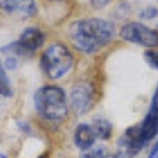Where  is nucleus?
Segmentation results:
<instances>
[{"mask_svg": "<svg viewBox=\"0 0 158 158\" xmlns=\"http://www.w3.org/2000/svg\"><path fill=\"white\" fill-rule=\"evenodd\" d=\"M115 37V27L104 19L90 17L71 23L69 38L78 52L92 54L110 44Z\"/></svg>", "mask_w": 158, "mask_h": 158, "instance_id": "1", "label": "nucleus"}, {"mask_svg": "<svg viewBox=\"0 0 158 158\" xmlns=\"http://www.w3.org/2000/svg\"><path fill=\"white\" fill-rule=\"evenodd\" d=\"M36 111L46 120L58 121L66 117L69 107L66 94L58 86H44L34 94Z\"/></svg>", "mask_w": 158, "mask_h": 158, "instance_id": "2", "label": "nucleus"}, {"mask_svg": "<svg viewBox=\"0 0 158 158\" xmlns=\"http://www.w3.org/2000/svg\"><path fill=\"white\" fill-rule=\"evenodd\" d=\"M73 54L63 44H52L49 45L41 57V66L46 75L57 81L70 71L73 67Z\"/></svg>", "mask_w": 158, "mask_h": 158, "instance_id": "3", "label": "nucleus"}, {"mask_svg": "<svg viewBox=\"0 0 158 158\" xmlns=\"http://www.w3.org/2000/svg\"><path fill=\"white\" fill-rule=\"evenodd\" d=\"M44 41H45V36L40 29L27 28L17 41L12 42L8 46H4L3 52L13 54L16 57H29L33 56L44 45Z\"/></svg>", "mask_w": 158, "mask_h": 158, "instance_id": "4", "label": "nucleus"}, {"mask_svg": "<svg viewBox=\"0 0 158 158\" xmlns=\"http://www.w3.org/2000/svg\"><path fill=\"white\" fill-rule=\"evenodd\" d=\"M120 36L128 42L141 46H158V29H152L141 23H128L120 31Z\"/></svg>", "mask_w": 158, "mask_h": 158, "instance_id": "5", "label": "nucleus"}, {"mask_svg": "<svg viewBox=\"0 0 158 158\" xmlns=\"http://www.w3.org/2000/svg\"><path fill=\"white\" fill-rule=\"evenodd\" d=\"M70 103L73 110L78 115H83L87 111H90L95 103L92 86L87 82H78L71 90Z\"/></svg>", "mask_w": 158, "mask_h": 158, "instance_id": "6", "label": "nucleus"}, {"mask_svg": "<svg viewBox=\"0 0 158 158\" xmlns=\"http://www.w3.org/2000/svg\"><path fill=\"white\" fill-rule=\"evenodd\" d=\"M0 9L24 19L32 17L37 13V6L34 0H0Z\"/></svg>", "mask_w": 158, "mask_h": 158, "instance_id": "7", "label": "nucleus"}, {"mask_svg": "<svg viewBox=\"0 0 158 158\" xmlns=\"http://www.w3.org/2000/svg\"><path fill=\"white\" fill-rule=\"evenodd\" d=\"M96 141V136L92 127L88 124H79L74 132V142L78 149L86 152L91 149Z\"/></svg>", "mask_w": 158, "mask_h": 158, "instance_id": "8", "label": "nucleus"}, {"mask_svg": "<svg viewBox=\"0 0 158 158\" xmlns=\"http://www.w3.org/2000/svg\"><path fill=\"white\" fill-rule=\"evenodd\" d=\"M91 127L95 132L96 138H100V140H108L112 135V125L107 118L95 117Z\"/></svg>", "mask_w": 158, "mask_h": 158, "instance_id": "9", "label": "nucleus"}, {"mask_svg": "<svg viewBox=\"0 0 158 158\" xmlns=\"http://www.w3.org/2000/svg\"><path fill=\"white\" fill-rule=\"evenodd\" d=\"M12 86L9 82V78L7 75L6 70H4L3 65L0 63V95L4 98H9L12 96Z\"/></svg>", "mask_w": 158, "mask_h": 158, "instance_id": "10", "label": "nucleus"}, {"mask_svg": "<svg viewBox=\"0 0 158 158\" xmlns=\"http://www.w3.org/2000/svg\"><path fill=\"white\" fill-rule=\"evenodd\" d=\"M81 158H106V150L103 146L91 148V149L83 152Z\"/></svg>", "mask_w": 158, "mask_h": 158, "instance_id": "11", "label": "nucleus"}, {"mask_svg": "<svg viewBox=\"0 0 158 158\" xmlns=\"http://www.w3.org/2000/svg\"><path fill=\"white\" fill-rule=\"evenodd\" d=\"M144 57L150 67L158 70V50H148V52H145Z\"/></svg>", "mask_w": 158, "mask_h": 158, "instance_id": "12", "label": "nucleus"}, {"mask_svg": "<svg viewBox=\"0 0 158 158\" xmlns=\"http://www.w3.org/2000/svg\"><path fill=\"white\" fill-rule=\"evenodd\" d=\"M157 16H158V9L156 7H153V6L146 7L140 12V17L144 19V20H152V19H154Z\"/></svg>", "mask_w": 158, "mask_h": 158, "instance_id": "13", "label": "nucleus"}, {"mask_svg": "<svg viewBox=\"0 0 158 158\" xmlns=\"http://www.w3.org/2000/svg\"><path fill=\"white\" fill-rule=\"evenodd\" d=\"M149 113L152 116H154L158 118V86L156 88V92L153 95V99H152V106H150V110H149Z\"/></svg>", "mask_w": 158, "mask_h": 158, "instance_id": "14", "label": "nucleus"}, {"mask_svg": "<svg viewBox=\"0 0 158 158\" xmlns=\"http://www.w3.org/2000/svg\"><path fill=\"white\" fill-rule=\"evenodd\" d=\"M91 3H92L94 7H96V8H103V7H106L107 4L110 3V0H91Z\"/></svg>", "mask_w": 158, "mask_h": 158, "instance_id": "15", "label": "nucleus"}, {"mask_svg": "<svg viewBox=\"0 0 158 158\" xmlns=\"http://www.w3.org/2000/svg\"><path fill=\"white\" fill-rule=\"evenodd\" d=\"M17 125H19V128L24 133H31V127H29L28 123H25V121H17Z\"/></svg>", "mask_w": 158, "mask_h": 158, "instance_id": "16", "label": "nucleus"}, {"mask_svg": "<svg viewBox=\"0 0 158 158\" xmlns=\"http://www.w3.org/2000/svg\"><path fill=\"white\" fill-rule=\"evenodd\" d=\"M149 158H158V142L154 145V148H153V150L150 152Z\"/></svg>", "mask_w": 158, "mask_h": 158, "instance_id": "17", "label": "nucleus"}]
</instances>
